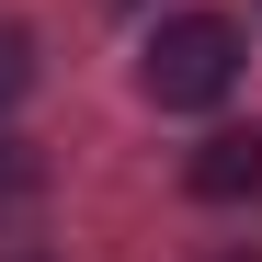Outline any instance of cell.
<instances>
[{
	"mask_svg": "<svg viewBox=\"0 0 262 262\" xmlns=\"http://www.w3.org/2000/svg\"><path fill=\"white\" fill-rule=\"evenodd\" d=\"M228 80H239V23H228V12H171V23L148 34V57H137V92H148L160 114H205Z\"/></svg>",
	"mask_w": 262,
	"mask_h": 262,
	"instance_id": "obj_1",
	"label": "cell"
},
{
	"mask_svg": "<svg viewBox=\"0 0 262 262\" xmlns=\"http://www.w3.org/2000/svg\"><path fill=\"white\" fill-rule=\"evenodd\" d=\"M183 183H194L205 205H251V194H262V125H216Z\"/></svg>",
	"mask_w": 262,
	"mask_h": 262,
	"instance_id": "obj_2",
	"label": "cell"
},
{
	"mask_svg": "<svg viewBox=\"0 0 262 262\" xmlns=\"http://www.w3.org/2000/svg\"><path fill=\"white\" fill-rule=\"evenodd\" d=\"M23 205H34V148L0 137V216H23Z\"/></svg>",
	"mask_w": 262,
	"mask_h": 262,
	"instance_id": "obj_3",
	"label": "cell"
},
{
	"mask_svg": "<svg viewBox=\"0 0 262 262\" xmlns=\"http://www.w3.org/2000/svg\"><path fill=\"white\" fill-rule=\"evenodd\" d=\"M23 80H34V46H23V34H12V23H0V103H12V92H23Z\"/></svg>",
	"mask_w": 262,
	"mask_h": 262,
	"instance_id": "obj_4",
	"label": "cell"
},
{
	"mask_svg": "<svg viewBox=\"0 0 262 262\" xmlns=\"http://www.w3.org/2000/svg\"><path fill=\"white\" fill-rule=\"evenodd\" d=\"M228 262H251V251H228Z\"/></svg>",
	"mask_w": 262,
	"mask_h": 262,
	"instance_id": "obj_5",
	"label": "cell"
}]
</instances>
